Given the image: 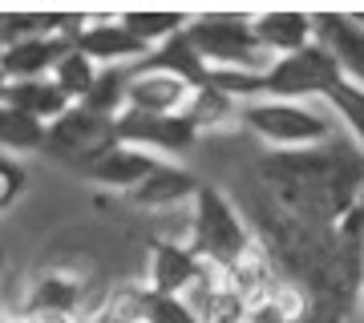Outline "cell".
<instances>
[{
  "label": "cell",
  "mask_w": 364,
  "mask_h": 323,
  "mask_svg": "<svg viewBox=\"0 0 364 323\" xmlns=\"http://www.w3.org/2000/svg\"><path fill=\"white\" fill-rule=\"evenodd\" d=\"M263 178L275 190V198L287 210H296L304 222H328L352 207V194L360 186V166L344 150H336V138H332L316 150L272 154L263 162Z\"/></svg>",
  "instance_id": "cell-1"
},
{
  "label": "cell",
  "mask_w": 364,
  "mask_h": 323,
  "mask_svg": "<svg viewBox=\"0 0 364 323\" xmlns=\"http://www.w3.org/2000/svg\"><path fill=\"white\" fill-rule=\"evenodd\" d=\"M191 210H195V214H191V251H195L207 267L227 275L247 255H255L251 226L243 222V214L235 210V202L219 190V186L198 182L195 198H191Z\"/></svg>",
  "instance_id": "cell-2"
},
{
  "label": "cell",
  "mask_w": 364,
  "mask_h": 323,
  "mask_svg": "<svg viewBox=\"0 0 364 323\" xmlns=\"http://www.w3.org/2000/svg\"><path fill=\"white\" fill-rule=\"evenodd\" d=\"M239 121L275 150H316L336 138V117L316 102H247L239 105Z\"/></svg>",
  "instance_id": "cell-3"
},
{
  "label": "cell",
  "mask_w": 364,
  "mask_h": 323,
  "mask_svg": "<svg viewBox=\"0 0 364 323\" xmlns=\"http://www.w3.org/2000/svg\"><path fill=\"white\" fill-rule=\"evenodd\" d=\"M186 40L210 73L215 69L263 73L272 65V57L251 33V13H198L186 25Z\"/></svg>",
  "instance_id": "cell-4"
},
{
  "label": "cell",
  "mask_w": 364,
  "mask_h": 323,
  "mask_svg": "<svg viewBox=\"0 0 364 323\" xmlns=\"http://www.w3.org/2000/svg\"><path fill=\"white\" fill-rule=\"evenodd\" d=\"M336 81H344L336 61L312 40L308 49L291 53V57H275L263 69L259 102H312V97H324Z\"/></svg>",
  "instance_id": "cell-5"
},
{
  "label": "cell",
  "mask_w": 364,
  "mask_h": 323,
  "mask_svg": "<svg viewBox=\"0 0 364 323\" xmlns=\"http://www.w3.org/2000/svg\"><path fill=\"white\" fill-rule=\"evenodd\" d=\"M114 142L146 150V154L166 162V158H178L186 150H195L198 129L182 114H134V109H122L114 117Z\"/></svg>",
  "instance_id": "cell-6"
},
{
  "label": "cell",
  "mask_w": 364,
  "mask_h": 323,
  "mask_svg": "<svg viewBox=\"0 0 364 323\" xmlns=\"http://www.w3.org/2000/svg\"><path fill=\"white\" fill-rule=\"evenodd\" d=\"M69 40L97 69H134L150 57V45H142L117 16H81Z\"/></svg>",
  "instance_id": "cell-7"
},
{
  "label": "cell",
  "mask_w": 364,
  "mask_h": 323,
  "mask_svg": "<svg viewBox=\"0 0 364 323\" xmlns=\"http://www.w3.org/2000/svg\"><path fill=\"white\" fill-rule=\"evenodd\" d=\"M312 40L336 61L340 77L364 85V13H312Z\"/></svg>",
  "instance_id": "cell-8"
},
{
  "label": "cell",
  "mask_w": 364,
  "mask_h": 323,
  "mask_svg": "<svg viewBox=\"0 0 364 323\" xmlns=\"http://www.w3.org/2000/svg\"><path fill=\"white\" fill-rule=\"evenodd\" d=\"M105 146H114V121H105V117L90 114L81 105H73L53 126H45V150H57L61 158H85V162H93Z\"/></svg>",
  "instance_id": "cell-9"
},
{
  "label": "cell",
  "mask_w": 364,
  "mask_h": 323,
  "mask_svg": "<svg viewBox=\"0 0 364 323\" xmlns=\"http://www.w3.org/2000/svg\"><path fill=\"white\" fill-rule=\"evenodd\" d=\"M191 93L195 89L166 69L134 65L130 81H126V109H134V114H182Z\"/></svg>",
  "instance_id": "cell-10"
},
{
  "label": "cell",
  "mask_w": 364,
  "mask_h": 323,
  "mask_svg": "<svg viewBox=\"0 0 364 323\" xmlns=\"http://www.w3.org/2000/svg\"><path fill=\"white\" fill-rule=\"evenodd\" d=\"M158 166H162V158L146 154V150H134V146L114 142V146H105L102 154L85 166V178L97 182V186H105V190L134 194Z\"/></svg>",
  "instance_id": "cell-11"
},
{
  "label": "cell",
  "mask_w": 364,
  "mask_h": 323,
  "mask_svg": "<svg viewBox=\"0 0 364 323\" xmlns=\"http://www.w3.org/2000/svg\"><path fill=\"white\" fill-rule=\"evenodd\" d=\"M251 33L263 45L267 57H291V53L312 45V13L296 9H272V13H251Z\"/></svg>",
  "instance_id": "cell-12"
},
{
  "label": "cell",
  "mask_w": 364,
  "mask_h": 323,
  "mask_svg": "<svg viewBox=\"0 0 364 323\" xmlns=\"http://www.w3.org/2000/svg\"><path fill=\"white\" fill-rule=\"evenodd\" d=\"M73 49L69 37H25V40H13L4 45L0 53V69L9 81H37V77H49L53 65L61 61L65 53Z\"/></svg>",
  "instance_id": "cell-13"
},
{
  "label": "cell",
  "mask_w": 364,
  "mask_h": 323,
  "mask_svg": "<svg viewBox=\"0 0 364 323\" xmlns=\"http://www.w3.org/2000/svg\"><path fill=\"white\" fill-rule=\"evenodd\" d=\"M207 271H215V267H207L191 246L158 243L154 255H150V291H162V295H186V291H191Z\"/></svg>",
  "instance_id": "cell-14"
},
{
  "label": "cell",
  "mask_w": 364,
  "mask_h": 323,
  "mask_svg": "<svg viewBox=\"0 0 364 323\" xmlns=\"http://www.w3.org/2000/svg\"><path fill=\"white\" fill-rule=\"evenodd\" d=\"M4 105H13L16 114L33 117L37 126H53L61 114L73 109L65 93L57 89L49 77H37V81H9V93H4Z\"/></svg>",
  "instance_id": "cell-15"
},
{
  "label": "cell",
  "mask_w": 364,
  "mask_h": 323,
  "mask_svg": "<svg viewBox=\"0 0 364 323\" xmlns=\"http://www.w3.org/2000/svg\"><path fill=\"white\" fill-rule=\"evenodd\" d=\"M198 190V178L191 174L186 166H174V162H162V166L150 174V178L130 194L138 207L146 210H166V207H182V202H191Z\"/></svg>",
  "instance_id": "cell-16"
},
{
  "label": "cell",
  "mask_w": 364,
  "mask_h": 323,
  "mask_svg": "<svg viewBox=\"0 0 364 323\" xmlns=\"http://www.w3.org/2000/svg\"><path fill=\"white\" fill-rule=\"evenodd\" d=\"M320 102L332 109V117H336L340 126L348 129V138L356 142V150L364 158V85H356V81H336Z\"/></svg>",
  "instance_id": "cell-17"
},
{
  "label": "cell",
  "mask_w": 364,
  "mask_h": 323,
  "mask_svg": "<svg viewBox=\"0 0 364 323\" xmlns=\"http://www.w3.org/2000/svg\"><path fill=\"white\" fill-rule=\"evenodd\" d=\"M182 117H186L198 133H203V129H219V126H227V121H239V102H231L227 93H219L207 81L203 89L191 93V102H186Z\"/></svg>",
  "instance_id": "cell-18"
},
{
  "label": "cell",
  "mask_w": 364,
  "mask_h": 323,
  "mask_svg": "<svg viewBox=\"0 0 364 323\" xmlns=\"http://www.w3.org/2000/svg\"><path fill=\"white\" fill-rule=\"evenodd\" d=\"M126 81H130V69H97L90 93L77 105L90 109V114H97V117H105V121H114L126 109Z\"/></svg>",
  "instance_id": "cell-19"
},
{
  "label": "cell",
  "mask_w": 364,
  "mask_h": 323,
  "mask_svg": "<svg viewBox=\"0 0 364 323\" xmlns=\"http://www.w3.org/2000/svg\"><path fill=\"white\" fill-rule=\"evenodd\" d=\"M45 150V126H37L33 117L16 114L13 105L0 102V154H37Z\"/></svg>",
  "instance_id": "cell-20"
},
{
  "label": "cell",
  "mask_w": 364,
  "mask_h": 323,
  "mask_svg": "<svg viewBox=\"0 0 364 323\" xmlns=\"http://www.w3.org/2000/svg\"><path fill=\"white\" fill-rule=\"evenodd\" d=\"M117 21L130 28L142 45H150V49L166 45L170 37L186 33V25H191V16L186 13H117Z\"/></svg>",
  "instance_id": "cell-21"
},
{
  "label": "cell",
  "mask_w": 364,
  "mask_h": 323,
  "mask_svg": "<svg viewBox=\"0 0 364 323\" xmlns=\"http://www.w3.org/2000/svg\"><path fill=\"white\" fill-rule=\"evenodd\" d=\"M77 283L69 279V275H45L33 283V295H28V315H37V311H53V315H73L77 311Z\"/></svg>",
  "instance_id": "cell-22"
},
{
  "label": "cell",
  "mask_w": 364,
  "mask_h": 323,
  "mask_svg": "<svg viewBox=\"0 0 364 323\" xmlns=\"http://www.w3.org/2000/svg\"><path fill=\"white\" fill-rule=\"evenodd\" d=\"M93 77H97V65L90 61V57H81L77 49H69L61 61L53 65V73H49V81L57 85V89L65 93L69 102L77 105L85 93H90V85H93Z\"/></svg>",
  "instance_id": "cell-23"
},
{
  "label": "cell",
  "mask_w": 364,
  "mask_h": 323,
  "mask_svg": "<svg viewBox=\"0 0 364 323\" xmlns=\"http://www.w3.org/2000/svg\"><path fill=\"white\" fill-rule=\"evenodd\" d=\"M138 323H203V319L191 311V303L182 295H162V291L142 287L138 291Z\"/></svg>",
  "instance_id": "cell-24"
},
{
  "label": "cell",
  "mask_w": 364,
  "mask_h": 323,
  "mask_svg": "<svg viewBox=\"0 0 364 323\" xmlns=\"http://www.w3.org/2000/svg\"><path fill=\"white\" fill-rule=\"evenodd\" d=\"M299 303L287 291H263V295L247 299V315H243V323H291L296 319Z\"/></svg>",
  "instance_id": "cell-25"
},
{
  "label": "cell",
  "mask_w": 364,
  "mask_h": 323,
  "mask_svg": "<svg viewBox=\"0 0 364 323\" xmlns=\"http://www.w3.org/2000/svg\"><path fill=\"white\" fill-rule=\"evenodd\" d=\"M28 186V170L21 158L13 154H0V214H9V210L21 202V194Z\"/></svg>",
  "instance_id": "cell-26"
},
{
  "label": "cell",
  "mask_w": 364,
  "mask_h": 323,
  "mask_svg": "<svg viewBox=\"0 0 364 323\" xmlns=\"http://www.w3.org/2000/svg\"><path fill=\"white\" fill-rule=\"evenodd\" d=\"M25 323H77L73 315H53V311H37V315H25Z\"/></svg>",
  "instance_id": "cell-27"
},
{
  "label": "cell",
  "mask_w": 364,
  "mask_h": 323,
  "mask_svg": "<svg viewBox=\"0 0 364 323\" xmlns=\"http://www.w3.org/2000/svg\"><path fill=\"white\" fill-rule=\"evenodd\" d=\"M4 93H9V77H4V69H0V102H4Z\"/></svg>",
  "instance_id": "cell-28"
},
{
  "label": "cell",
  "mask_w": 364,
  "mask_h": 323,
  "mask_svg": "<svg viewBox=\"0 0 364 323\" xmlns=\"http://www.w3.org/2000/svg\"><path fill=\"white\" fill-rule=\"evenodd\" d=\"M0 271H4V246H0Z\"/></svg>",
  "instance_id": "cell-29"
},
{
  "label": "cell",
  "mask_w": 364,
  "mask_h": 323,
  "mask_svg": "<svg viewBox=\"0 0 364 323\" xmlns=\"http://www.w3.org/2000/svg\"><path fill=\"white\" fill-rule=\"evenodd\" d=\"M77 323H102V319H77Z\"/></svg>",
  "instance_id": "cell-30"
},
{
  "label": "cell",
  "mask_w": 364,
  "mask_h": 323,
  "mask_svg": "<svg viewBox=\"0 0 364 323\" xmlns=\"http://www.w3.org/2000/svg\"><path fill=\"white\" fill-rule=\"evenodd\" d=\"M0 53H4V37H0Z\"/></svg>",
  "instance_id": "cell-31"
}]
</instances>
